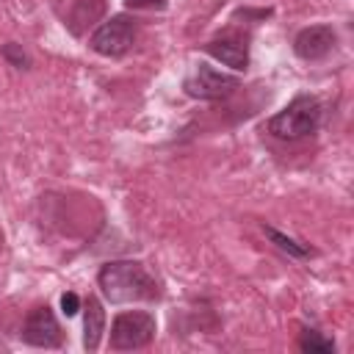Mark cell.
I'll return each instance as SVG.
<instances>
[{"instance_id": "277c9868", "label": "cell", "mask_w": 354, "mask_h": 354, "mask_svg": "<svg viewBox=\"0 0 354 354\" xmlns=\"http://www.w3.org/2000/svg\"><path fill=\"white\" fill-rule=\"evenodd\" d=\"M136 41V22L124 14H116L111 19H105L88 39L91 50L105 55V58H119L124 55Z\"/></svg>"}, {"instance_id": "9c48e42d", "label": "cell", "mask_w": 354, "mask_h": 354, "mask_svg": "<svg viewBox=\"0 0 354 354\" xmlns=\"http://www.w3.org/2000/svg\"><path fill=\"white\" fill-rule=\"evenodd\" d=\"M83 310H86L83 313V348L97 351V346L102 340V332H105V310H102L97 296H88Z\"/></svg>"}, {"instance_id": "3957f363", "label": "cell", "mask_w": 354, "mask_h": 354, "mask_svg": "<svg viewBox=\"0 0 354 354\" xmlns=\"http://www.w3.org/2000/svg\"><path fill=\"white\" fill-rule=\"evenodd\" d=\"M152 337H155V318L144 310L119 313L111 324V348H116V351L141 348Z\"/></svg>"}, {"instance_id": "5b68a950", "label": "cell", "mask_w": 354, "mask_h": 354, "mask_svg": "<svg viewBox=\"0 0 354 354\" xmlns=\"http://www.w3.org/2000/svg\"><path fill=\"white\" fill-rule=\"evenodd\" d=\"M183 88L194 100H224V97H230L238 88V77L227 75V72H218V69H213L207 64H199L185 77Z\"/></svg>"}, {"instance_id": "5bb4252c", "label": "cell", "mask_w": 354, "mask_h": 354, "mask_svg": "<svg viewBox=\"0 0 354 354\" xmlns=\"http://www.w3.org/2000/svg\"><path fill=\"white\" fill-rule=\"evenodd\" d=\"M61 310H64V315H75L77 310H80V299H77V293H64L61 296Z\"/></svg>"}, {"instance_id": "ba28073f", "label": "cell", "mask_w": 354, "mask_h": 354, "mask_svg": "<svg viewBox=\"0 0 354 354\" xmlns=\"http://www.w3.org/2000/svg\"><path fill=\"white\" fill-rule=\"evenodd\" d=\"M205 50H207V55H213L216 61H221V64H227L238 72L249 66V50L238 39H213V41L205 44Z\"/></svg>"}, {"instance_id": "8fae6325", "label": "cell", "mask_w": 354, "mask_h": 354, "mask_svg": "<svg viewBox=\"0 0 354 354\" xmlns=\"http://www.w3.org/2000/svg\"><path fill=\"white\" fill-rule=\"evenodd\" d=\"M299 346H301V351H310V354H329V351H335V343H332L329 337H321V335L313 332V329H304V332H301Z\"/></svg>"}, {"instance_id": "6da1fadb", "label": "cell", "mask_w": 354, "mask_h": 354, "mask_svg": "<svg viewBox=\"0 0 354 354\" xmlns=\"http://www.w3.org/2000/svg\"><path fill=\"white\" fill-rule=\"evenodd\" d=\"M97 285L102 296L111 304H130V301H147L158 296L155 279L147 274V268L136 260H113L105 263L97 274Z\"/></svg>"}, {"instance_id": "9a60e30c", "label": "cell", "mask_w": 354, "mask_h": 354, "mask_svg": "<svg viewBox=\"0 0 354 354\" xmlns=\"http://www.w3.org/2000/svg\"><path fill=\"white\" fill-rule=\"evenodd\" d=\"M124 6H130V8H166L169 6V0H124Z\"/></svg>"}, {"instance_id": "52a82bcc", "label": "cell", "mask_w": 354, "mask_h": 354, "mask_svg": "<svg viewBox=\"0 0 354 354\" xmlns=\"http://www.w3.org/2000/svg\"><path fill=\"white\" fill-rule=\"evenodd\" d=\"M335 47V30L329 25H310L296 33L293 39V53L304 61H318Z\"/></svg>"}, {"instance_id": "7c38bea8", "label": "cell", "mask_w": 354, "mask_h": 354, "mask_svg": "<svg viewBox=\"0 0 354 354\" xmlns=\"http://www.w3.org/2000/svg\"><path fill=\"white\" fill-rule=\"evenodd\" d=\"M266 235H268L279 249H285V252H288V254H293V257H304V254H307V249H304V246H299L293 238H288V235L277 232L274 227H266Z\"/></svg>"}, {"instance_id": "30bf717a", "label": "cell", "mask_w": 354, "mask_h": 354, "mask_svg": "<svg viewBox=\"0 0 354 354\" xmlns=\"http://www.w3.org/2000/svg\"><path fill=\"white\" fill-rule=\"evenodd\" d=\"M102 0H75V11H72V30L80 33V25H91L94 19L102 17Z\"/></svg>"}, {"instance_id": "8992f818", "label": "cell", "mask_w": 354, "mask_h": 354, "mask_svg": "<svg viewBox=\"0 0 354 354\" xmlns=\"http://www.w3.org/2000/svg\"><path fill=\"white\" fill-rule=\"evenodd\" d=\"M22 340L30 343V346H39V348H53L61 343V329H58V321L53 315V310L44 304V307H36L28 318H25V326H22Z\"/></svg>"}, {"instance_id": "7a4b0ae2", "label": "cell", "mask_w": 354, "mask_h": 354, "mask_svg": "<svg viewBox=\"0 0 354 354\" xmlns=\"http://www.w3.org/2000/svg\"><path fill=\"white\" fill-rule=\"evenodd\" d=\"M318 122H321V102L310 94H299L277 116L268 119V133L282 141H296L315 133Z\"/></svg>"}, {"instance_id": "4fadbf2b", "label": "cell", "mask_w": 354, "mask_h": 354, "mask_svg": "<svg viewBox=\"0 0 354 354\" xmlns=\"http://www.w3.org/2000/svg\"><path fill=\"white\" fill-rule=\"evenodd\" d=\"M3 55L17 66V69H28V64H30V58L22 53V47L19 44H14V41H8L6 47H3Z\"/></svg>"}]
</instances>
